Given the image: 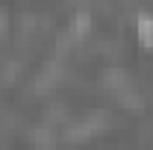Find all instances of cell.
<instances>
[{"label": "cell", "instance_id": "1", "mask_svg": "<svg viewBox=\"0 0 153 150\" xmlns=\"http://www.w3.org/2000/svg\"><path fill=\"white\" fill-rule=\"evenodd\" d=\"M141 38L147 44H153V21L150 18H141Z\"/></svg>", "mask_w": 153, "mask_h": 150}]
</instances>
